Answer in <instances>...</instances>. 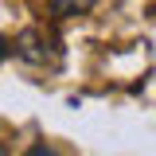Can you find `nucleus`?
Wrapping results in <instances>:
<instances>
[{
  "label": "nucleus",
  "mask_w": 156,
  "mask_h": 156,
  "mask_svg": "<svg viewBox=\"0 0 156 156\" xmlns=\"http://www.w3.org/2000/svg\"><path fill=\"white\" fill-rule=\"evenodd\" d=\"M94 0H51V12L55 16H78V12H90Z\"/></svg>",
  "instance_id": "1"
},
{
  "label": "nucleus",
  "mask_w": 156,
  "mask_h": 156,
  "mask_svg": "<svg viewBox=\"0 0 156 156\" xmlns=\"http://www.w3.org/2000/svg\"><path fill=\"white\" fill-rule=\"evenodd\" d=\"M23 156H58V152L51 148V144H31V148H27Z\"/></svg>",
  "instance_id": "2"
},
{
  "label": "nucleus",
  "mask_w": 156,
  "mask_h": 156,
  "mask_svg": "<svg viewBox=\"0 0 156 156\" xmlns=\"http://www.w3.org/2000/svg\"><path fill=\"white\" fill-rule=\"evenodd\" d=\"M4 55H8V43H4V35H0V62H4Z\"/></svg>",
  "instance_id": "3"
},
{
  "label": "nucleus",
  "mask_w": 156,
  "mask_h": 156,
  "mask_svg": "<svg viewBox=\"0 0 156 156\" xmlns=\"http://www.w3.org/2000/svg\"><path fill=\"white\" fill-rule=\"evenodd\" d=\"M0 156H8V148H4V144H0Z\"/></svg>",
  "instance_id": "4"
}]
</instances>
